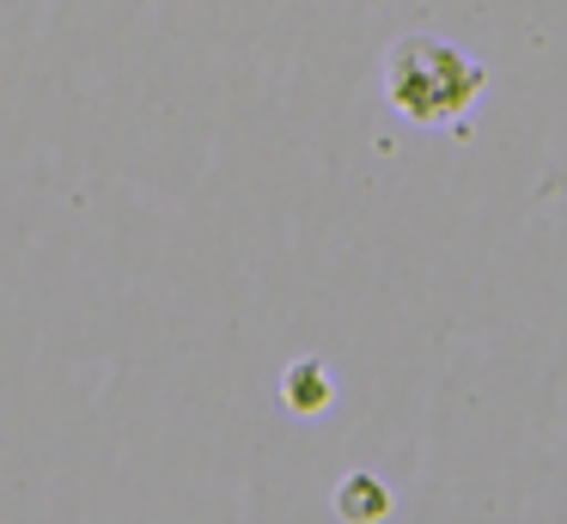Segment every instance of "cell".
Segmentation results:
<instances>
[{
    "label": "cell",
    "mask_w": 567,
    "mask_h": 524,
    "mask_svg": "<svg viewBox=\"0 0 567 524\" xmlns=\"http://www.w3.org/2000/svg\"><path fill=\"white\" fill-rule=\"evenodd\" d=\"M360 500H367V512H384V494L367 482V475H354V487L342 494V512H360Z\"/></svg>",
    "instance_id": "3957f363"
},
{
    "label": "cell",
    "mask_w": 567,
    "mask_h": 524,
    "mask_svg": "<svg viewBox=\"0 0 567 524\" xmlns=\"http://www.w3.org/2000/svg\"><path fill=\"white\" fill-rule=\"evenodd\" d=\"M482 85H488L482 61L433 31L396 37L391 55H384V97H391L396 116L421 122V129H464Z\"/></svg>",
    "instance_id": "6da1fadb"
},
{
    "label": "cell",
    "mask_w": 567,
    "mask_h": 524,
    "mask_svg": "<svg viewBox=\"0 0 567 524\" xmlns=\"http://www.w3.org/2000/svg\"><path fill=\"white\" fill-rule=\"evenodd\" d=\"M287 402H293V409H323V402H330V384H323V366L318 360H299L293 372H287Z\"/></svg>",
    "instance_id": "7a4b0ae2"
}]
</instances>
